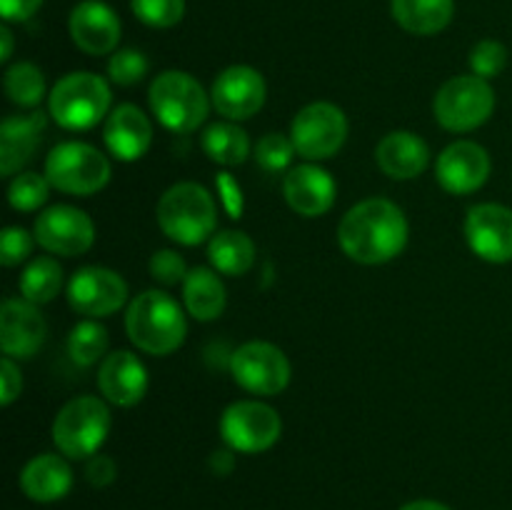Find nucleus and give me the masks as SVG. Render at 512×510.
<instances>
[{
	"mask_svg": "<svg viewBox=\"0 0 512 510\" xmlns=\"http://www.w3.org/2000/svg\"><path fill=\"white\" fill-rule=\"evenodd\" d=\"M405 213L385 198L360 200L343 215L338 243L350 260L360 265H383L398 258L408 245Z\"/></svg>",
	"mask_w": 512,
	"mask_h": 510,
	"instance_id": "1",
	"label": "nucleus"
},
{
	"mask_svg": "<svg viewBox=\"0 0 512 510\" xmlns=\"http://www.w3.org/2000/svg\"><path fill=\"white\" fill-rule=\"evenodd\" d=\"M125 333L143 353L170 355L183 345L188 323L173 295L163 290H145L128 305Z\"/></svg>",
	"mask_w": 512,
	"mask_h": 510,
	"instance_id": "2",
	"label": "nucleus"
},
{
	"mask_svg": "<svg viewBox=\"0 0 512 510\" xmlns=\"http://www.w3.org/2000/svg\"><path fill=\"white\" fill-rule=\"evenodd\" d=\"M158 225L173 243L193 248L215 235L218 205L203 185L175 183L160 195Z\"/></svg>",
	"mask_w": 512,
	"mask_h": 510,
	"instance_id": "3",
	"label": "nucleus"
},
{
	"mask_svg": "<svg viewBox=\"0 0 512 510\" xmlns=\"http://www.w3.org/2000/svg\"><path fill=\"white\" fill-rule=\"evenodd\" d=\"M150 110L170 133H193L205 123L210 110V95L203 85L183 70H165L150 83Z\"/></svg>",
	"mask_w": 512,
	"mask_h": 510,
	"instance_id": "4",
	"label": "nucleus"
},
{
	"mask_svg": "<svg viewBox=\"0 0 512 510\" xmlns=\"http://www.w3.org/2000/svg\"><path fill=\"white\" fill-rule=\"evenodd\" d=\"M108 80L95 73H70L53 85L48 98L50 118L65 130H90L108 118Z\"/></svg>",
	"mask_w": 512,
	"mask_h": 510,
	"instance_id": "5",
	"label": "nucleus"
},
{
	"mask_svg": "<svg viewBox=\"0 0 512 510\" xmlns=\"http://www.w3.org/2000/svg\"><path fill=\"white\" fill-rule=\"evenodd\" d=\"M110 433V410L105 400L95 395H80L68 400L55 415L53 443L65 458H93Z\"/></svg>",
	"mask_w": 512,
	"mask_h": 510,
	"instance_id": "6",
	"label": "nucleus"
},
{
	"mask_svg": "<svg viewBox=\"0 0 512 510\" xmlns=\"http://www.w3.org/2000/svg\"><path fill=\"white\" fill-rule=\"evenodd\" d=\"M110 160L98 148L80 140H68L50 150L45 158V178L50 180L55 190L68 195L88 198L108 185Z\"/></svg>",
	"mask_w": 512,
	"mask_h": 510,
	"instance_id": "7",
	"label": "nucleus"
},
{
	"mask_svg": "<svg viewBox=\"0 0 512 510\" xmlns=\"http://www.w3.org/2000/svg\"><path fill=\"white\" fill-rule=\"evenodd\" d=\"M495 110V90L490 80L480 75H458L450 78L435 93V120L450 133H470L490 120Z\"/></svg>",
	"mask_w": 512,
	"mask_h": 510,
	"instance_id": "8",
	"label": "nucleus"
},
{
	"mask_svg": "<svg viewBox=\"0 0 512 510\" xmlns=\"http://www.w3.org/2000/svg\"><path fill=\"white\" fill-rule=\"evenodd\" d=\"M220 435L235 453L255 455L273 448L283 435L278 410L260 400H238L228 405L220 418Z\"/></svg>",
	"mask_w": 512,
	"mask_h": 510,
	"instance_id": "9",
	"label": "nucleus"
},
{
	"mask_svg": "<svg viewBox=\"0 0 512 510\" xmlns=\"http://www.w3.org/2000/svg\"><path fill=\"white\" fill-rule=\"evenodd\" d=\"M290 140L300 158L320 163L338 153L348 140V118L333 103H310L300 110L290 125Z\"/></svg>",
	"mask_w": 512,
	"mask_h": 510,
	"instance_id": "10",
	"label": "nucleus"
},
{
	"mask_svg": "<svg viewBox=\"0 0 512 510\" xmlns=\"http://www.w3.org/2000/svg\"><path fill=\"white\" fill-rule=\"evenodd\" d=\"M230 375L253 395H278L290 383V360L278 345L250 340L230 355Z\"/></svg>",
	"mask_w": 512,
	"mask_h": 510,
	"instance_id": "11",
	"label": "nucleus"
},
{
	"mask_svg": "<svg viewBox=\"0 0 512 510\" xmlns=\"http://www.w3.org/2000/svg\"><path fill=\"white\" fill-rule=\"evenodd\" d=\"M35 243L53 255L75 258L93 248L95 225L88 213L73 205H53L35 218Z\"/></svg>",
	"mask_w": 512,
	"mask_h": 510,
	"instance_id": "12",
	"label": "nucleus"
},
{
	"mask_svg": "<svg viewBox=\"0 0 512 510\" xmlns=\"http://www.w3.org/2000/svg\"><path fill=\"white\" fill-rule=\"evenodd\" d=\"M125 300H128V283L123 275L100 265H85L75 270L68 283L70 308L88 318H108L123 308Z\"/></svg>",
	"mask_w": 512,
	"mask_h": 510,
	"instance_id": "13",
	"label": "nucleus"
},
{
	"mask_svg": "<svg viewBox=\"0 0 512 510\" xmlns=\"http://www.w3.org/2000/svg\"><path fill=\"white\" fill-rule=\"evenodd\" d=\"M465 240L485 263L505 265L512 260V210L500 203L473 205L465 215Z\"/></svg>",
	"mask_w": 512,
	"mask_h": 510,
	"instance_id": "14",
	"label": "nucleus"
},
{
	"mask_svg": "<svg viewBox=\"0 0 512 510\" xmlns=\"http://www.w3.org/2000/svg\"><path fill=\"white\" fill-rule=\"evenodd\" d=\"M265 78L250 65H230L215 78L210 100L228 120H248L265 105Z\"/></svg>",
	"mask_w": 512,
	"mask_h": 510,
	"instance_id": "15",
	"label": "nucleus"
},
{
	"mask_svg": "<svg viewBox=\"0 0 512 510\" xmlns=\"http://www.w3.org/2000/svg\"><path fill=\"white\" fill-rule=\"evenodd\" d=\"M490 170L493 163L483 145L473 140H458L440 153L435 163V178L450 195H470L488 183Z\"/></svg>",
	"mask_w": 512,
	"mask_h": 510,
	"instance_id": "16",
	"label": "nucleus"
},
{
	"mask_svg": "<svg viewBox=\"0 0 512 510\" xmlns=\"http://www.w3.org/2000/svg\"><path fill=\"white\" fill-rule=\"evenodd\" d=\"M68 30L73 43L88 55H110L120 43L118 13L103 0H83L73 8L68 20Z\"/></svg>",
	"mask_w": 512,
	"mask_h": 510,
	"instance_id": "17",
	"label": "nucleus"
},
{
	"mask_svg": "<svg viewBox=\"0 0 512 510\" xmlns=\"http://www.w3.org/2000/svg\"><path fill=\"white\" fill-rule=\"evenodd\" d=\"M48 325L38 305L25 298H8L0 308V348L8 358H33L43 345Z\"/></svg>",
	"mask_w": 512,
	"mask_h": 510,
	"instance_id": "18",
	"label": "nucleus"
},
{
	"mask_svg": "<svg viewBox=\"0 0 512 510\" xmlns=\"http://www.w3.org/2000/svg\"><path fill=\"white\" fill-rule=\"evenodd\" d=\"M285 203L303 218H320L335 205L338 185L318 163H303L288 170L283 180Z\"/></svg>",
	"mask_w": 512,
	"mask_h": 510,
	"instance_id": "19",
	"label": "nucleus"
},
{
	"mask_svg": "<svg viewBox=\"0 0 512 510\" xmlns=\"http://www.w3.org/2000/svg\"><path fill=\"white\" fill-rule=\"evenodd\" d=\"M98 388L108 403L133 408L148 393V370L130 350H115L100 360Z\"/></svg>",
	"mask_w": 512,
	"mask_h": 510,
	"instance_id": "20",
	"label": "nucleus"
},
{
	"mask_svg": "<svg viewBox=\"0 0 512 510\" xmlns=\"http://www.w3.org/2000/svg\"><path fill=\"white\" fill-rule=\"evenodd\" d=\"M103 140L110 155L123 163H135L148 153L150 143H153V125L138 105L123 103L110 110V115L105 118Z\"/></svg>",
	"mask_w": 512,
	"mask_h": 510,
	"instance_id": "21",
	"label": "nucleus"
},
{
	"mask_svg": "<svg viewBox=\"0 0 512 510\" xmlns=\"http://www.w3.org/2000/svg\"><path fill=\"white\" fill-rule=\"evenodd\" d=\"M380 170L393 180H413L428 168L430 148L420 135L410 130H393L375 148Z\"/></svg>",
	"mask_w": 512,
	"mask_h": 510,
	"instance_id": "22",
	"label": "nucleus"
},
{
	"mask_svg": "<svg viewBox=\"0 0 512 510\" xmlns=\"http://www.w3.org/2000/svg\"><path fill=\"white\" fill-rule=\"evenodd\" d=\"M45 123L48 120L43 113L13 115V118L3 120L0 125V173L5 178L15 175V170H20L33 158L43 140Z\"/></svg>",
	"mask_w": 512,
	"mask_h": 510,
	"instance_id": "23",
	"label": "nucleus"
},
{
	"mask_svg": "<svg viewBox=\"0 0 512 510\" xmlns=\"http://www.w3.org/2000/svg\"><path fill=\"white\" fill-rule=\"evenodd\" d=\"M20 488L35 503H55L73 488V470L60 455H35L20 473Z\"/></svg>",
	"mask_w": 512,
	"mask_h": 510,
	"instance_id": "24",
	"label": "nucleus"
},
{
	"mask_svg": "<svg viewBox=\"0 0 512 510\" xmlns=\"http://www.w3.org/2000/svg\"><path fill=\"white\" fill-rule=\"evenodd\" d=\"M393 20L410 35H438L455 15V0H390Z\"/></svg>",
	"mask_w": 512,
	"mask_h": 510,
	"instance_id": "25",
	"label": "nucleus"
},
{
	"mask_svg": "<svg viewBox=\"0 0 512 510\" xmlns=\"http://www.w3.org/2000/svg\"><path fill=\"white\" fill-rule=\"evenodd\" d=\"M183 303L185 310L200 323L220 318L228 303L225 285L220 280L218 270L213 268H193L188 278L183 280Z\"/></svg>",
	"mask_w": 512,
	"mask_h": 510,
	"instance_id": "26",
	"label": "nucleus"
},
{
	"mask_svg": "<svg viewBox=\"0 0 512 510\" xmlns=\"http://www.w3.org/2000/svg\"><path fill=\"white\" fill-rule=\"evenodd\" d=\"M208 260L220 275L238 278L255 265V243L243 230H223L210 238Z\"/></svg>",
	"mask_w": 512,
	"mask_h": 510,
	"instance_id": "27",
	"label": "nucleus"
},
{
	"mask_svg": "<svg viewBox=\"0 0 512 510\" xmlns=\"http://www.w3.org/2000/svg\"><path fill=\"white\" fill-rule=\"evenodd\" d=\"M205 155H208L213 163L225 165V168H233L248 160L250 155V140L240 125H235L233 120L228 123H213L205 128L203 138H200Z\"/></svg>",
	"mask_w": 512,
	"mask_h": 510,
	"instance_id": "28",
	"label": "nucleus"
},
{
	"mask_svg": "<svg viewBox=\"0 0 512 510\" xmlns=\"http://www.w3.org/2000/svg\"><path fill=\"white\" fill-rule=\"evenodd\" d=\"M60 288H63V268L50 255L30 260L28 268L20 275V293L35 305L50 303L60 293Z\"/></svg>",
	"mask_w": 512,
	"mask_h": 510,
	"instance_id": "29",
	"label": "nucleus"
},
{
	"mask_svg": "<svg viewBox=\"0 0 512 510\" xmlns=\"http://www.w3.org/2000/svg\"><path fill=\"white\" fill-rule=\"evenodd\" d=\"M108 353V330L95 318L80 320L68 335V355L75 365L88 368Z\"/></svg>",
	"mask_w": 512,
	"mask_h": 510,
	"instance_id": "30",
	"label": "nucleus"
},
{
	"mask_svg": "<svg viewBox=\"0 0 512 510\" xmlns=\"http://www.w3.org/2000/svg\"><path fill=\"white\" fill-rule=\"evenodd\" d=\"M5 95L20 108H35L45 98L43 70L33 63H15L5 70Z\"/></svg>",
	"mask_w": 512,
	"mask_h": 510,
	"instance_id": "31",
	"label": "nucleus"
},
{
	"mask_svg": "<svg viewBox=\"0 0 512 510\" xmlns=\"http://www.w3.org/2000/svg\"><path fill=\"white\" fill-rule=\"evenodd\" d=\"M50 180L40 173H20L15 175L13 183L8 188V203L10 208L20 210V213H33L40 205L48 203L50 198Z\"/></svg>",
	"mask_w": 512,
	"mask_h": 510,
	"instance_id": "32",
	"label": "nucleus"
},
{
	"mask_svg": "<svg viewBox=\"0 0 512 510\" xmlns=\"http://www.w3.org/2000/svg\"><path fill=\"white\" fill-rule=\"evenodd\" d=\"M133 15L148 28H175L185 15V0H130Z\"/></svg>",
	"mask_w": 512,
	"mask_h": 510,
	"instance_id": "33",
	"label": "nucleus"
},
{
	"mask_svg": "<svg viewBox=\"0 0 512 510\" xmlns=\"http://www.w3.org/2000/svg\"><path fill=\"white\" fill-rule=\"evenodd\" d=\"M150 70V60L145 58V53L135 48H123V50H115L108 60V75L115 85H128L140 83V80L148 75Z\"/></svg>",
	"mask_w": 512,
	"mask_h": 510,
	"instance_id": "34",
	"label": "nucleus"
},
{
	"mask_svg": "<svg viewBox=\"0 0 512 510\" xmlns=\"http://www.w3.org/2000/svg\"><path fill=\"white\" fill-rule=\"evenodd\" d=\"M298 155L293 140L288 135L280 133H268L265 138L258 140L255 145V160H258L260 168H265L268 173H280V170L288 168L293 163V158Z\"/></svg>",
	"mask_w": 512,
	"mask_h": 510,
	"instance_id": "35",
	"label": "nucleus"
},
{
	"mask_svg": "<svg viewBox=\"0 0 512 510\" xmlns=\"http://www.w3.org/2000/svg\"><path fill=\"white\" fill-rule=\"evenodd\" d=\"M505 65H508V48L500 40L485 38L480 43H475L473 50H470V68H473V75L490 80L503 73Z\"/></svg>",
	"mask_w": 512,
	"mask_h": 510,
	"instance_id": "36",
	"label": "nucleus"
},
{
	"mask_svg": "<svg viewBox=\"0 0 512 510\" xmlns=\"http://www.w3.org/2000/svg\"><path fill=\"white\" fill-rule=\"evenodd\" d=\"M35 235H30L28 230L18 228V225H10L0 235V263L5 268H15V265L25 263L33 253Z\"/></svg>",
	"mask_w": 512,
	"mask_h": 510,
	"instance_id": "37",
	"label": "nucleus"
},
{
	"mask_svg": "<svg viewBox=\"0 0 512 510\" xmlns=\"http://www.w3.org/2000/svg\"><path fill=\"white\" fill-rule=\"evenodd\" d=\"M188 273V265H185V260L175 250H158L150 258V275L160 285H168V288L170 285H183Z\"/></svg>",
	"mask_w": 512,
	"mask_h": 510,
	"instance_id": "38",
	"label": "nucleus"
},
{
	"mask_svg": "<svg viewBox=\"0 0 512 510\" xmlns=\"http://www.w3.org/2000/svg\"><path fill=\"white\" fill-rule=\"evenodd\" d=\"M20 390H23V378H20L18 365L13 363V358L5 355L3 363H0V403L8 408L18 400Z\"/></svg>",
	"mask_w": 512,
	"mask_h": 510,
	"instance_id": "39",
	"label": "nucleus"
},
{
	"mask_svg": "<svg viewBox=\"0 0 512 510\" xmlns=\"http://www.w3.org/2000/svg\"><path fill=\"white\" fill-rule=\"evenodd\" d=\"M115 475H118V470H115L113 458H108V455H98V453H95L93 458H88V465H85V478H88V483L93 485V488H105V485L113 483Z\"/></svg>",
	"mask_w": 512,
	"mask_h": 510,
	"instance_id": "40",
	"label": "nucleus"
},
{
	"mask_svg": "<svg viewBox=\"0 0 512 510\" xmlns=\"http://www.w3.org/2000/svg\"><path fill=\"white\" fill-rule=\"evenodd\" d=\"M43 0H0V13L8 23H25L38 13Z\"/></svg>",
	"mask_w": 512,
	"mask_h": 510,
	"instance_id": "41",
	"label": "nucleus"
},
{
	"mask_svg": "<svg viewBox=\"0 0 512 510\" xmlns=\"http://www.w3.org/2000/svg\"><path fill=\"white\" fill-rule=\"evenodd\" d=\"M218 188L220 195H223V205L230 213V218H240V213H243V193H240V185L235 183L228 173H223L218 178Z\"/></svg>",
	"mask_w": 512,
	"mask_h": 510,
	"instance_id": "42",
	"label": "nucleus"
},
{
	"mask_svg": "<svg viewBox=\"0 0 512 510\" xmlns=\"http://www.w3.org/2000/svg\"><path fill=\"white\" fill-rule=\"evenodd\" d=\"M235 450H215L213 455H210V470H213L215 475H228L233 473L235 468Z\"/></svg>",
	"mask_w": 512,
	"mask_h": 510,
	"instance_id": "43",
	"label": "nucleus"
},
{
	"mask_svg": "<svg viewBox=\"0 0 512 510\" xmlns=\"http://www.w3.org/2000/svg\"><path fill=\"white\" fill-rule=\"evenodd\" d=\"M0 43H3V48H0V60H3V63H8L10 55H13V33H10L8 25H3V28H0Z\"/></svg>",
	"mask_w": 512,
	"mask_h": 510,
	"instance_id": "44",
	"label": "nucleus"
},
{
	"mask_svg": "<svg viewBox=\"0 0 512 510\" xmlns=\"http://www.w3.org/2000/svg\"><path fill=\"white\" fill-rule=\"evenodd\" d=\"M400 510H450V508L443 503H435V500H413V503L403 505Z\"/></svg>",
	"mask_w": 512,
	"mask_h": 510,
	"instance_id": "45",
	"label": "nucleus"
}]
</instances>
